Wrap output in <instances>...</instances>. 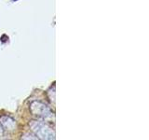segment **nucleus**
I'll list each match as a JSON object with an SVG mask.
<instances>
[{
  "label": "nucleus",
  "mask_w": 149,
  "mask_h": 140,
  "mask_svg": "<svg viewBox=\"0 0 149 140\" xmlns=\"http://www.w3.org/2000/svg\"><path fill=\"white\" fill-rule=\"evenodd\" d=\"M29 125L36 137L41 139H55L54 131L48 124L45 123V120H32Z\"/></svg>",
  "instance_id": "nucleus-1"
},
{
  "label": "nucleus",
  "mask_w": 149,
  "mask_h": 140,
  "mask_svg": "<svg viewBox=\"0 0 149 140\" xmlns=\"http://www.w3.org/2000/svg\"><path fill=\"white\" fill-rule=\"evenodd\" d=\"M31 113L44 120H51L53 119V113L49 107L40 101H34L30 104Z\"/></svg>",
  "instance_id": "nucleus-2"
},
{
  "label": "nucleus",
  "mask_w": 149,
  "mask_h": 140,
  "mask_svg": "<svg viewBox=\"0 0 149 140\" xmlns=\"http://www.w3.org/2000/svg\"><path fill=\"white\" fill-rule=\"evenodd\" d=\"M0 123L3 126L4 130L8 131H14L16 129V123L12 118H10L9 116H2L0 117Z\"/></svg>",
  "instance_id": "nucleus-3"
},
{
  "label": "nucleus",
  "mask_w": 149,
  "mask_h": 140,
  "mask_svg": "<svg viewBox=\"0 0 149 140\" xmlns=\"http://www.w3.org/2000/svg\"><path fill=\"white\" fill-rule=\"evenodd\" d=\"M4 132H5V130H4V128H3V126L1 125V123H0V138L3 137Z\"/></svg>",
  "instance_id": "nucleus-4"
}]
</instances>
